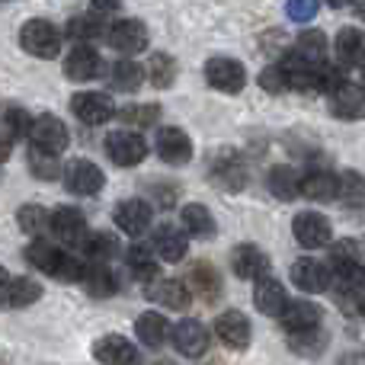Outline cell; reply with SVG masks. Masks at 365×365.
<instances>
[{
  "label": "cell",
  "mask_w": 365,
  "mask_h": 365,
  "mask_svg": "<svg viewBox=\"0 0 365 365\" xmlns=\"http://www.w3.org/2000/svg\"><path fill=\"white\" fill-rule=\"evenodd\" d=\"M71 109H74V115L83 125H103V122H109L115 115V106H113V100H109V93H96V90L74 93Z\"/></svg>",
  "instance_id": "obj_12"
},
{
  "label": "cell",
  "mask_w": 365,
  "mask_h": 365,
  "mask_svg": "<svg viewBox=\"0 0 365 365\" xmlns=\"http://www.w3.org/2000/svg\"><path fill=\"white\" fill-rule=\"evenodd\" d=\"M26 164H29L32 177H36V180H48V182L58 180V177H61V170H64V167L55 160V154H45V151H38V148H32V151H29Z\"/></svg>",
  "instance_id": "obj_41"
},
{
  "label": "cell",
  "mask_w": 365,
  "mask_h": 365,
  "mask_svg": "<svg viewBox=\"0 0 365 365\" xmlns=\"http://www.w3.org/2000/svg\"><path fill=\"white\" fill-rule=\"evenodd\" d=\"M93 359L103 365H141V349L119 334H106L93 343Z\"/></svg>",
  "instance_id": "obj_9"
},
{
  "label": "cell",
  "mask_w": 365,
  "mask_h": 365,
  "mask_svg": "<svg viewBox=\"0 0 365 365\" xmlns=\"http://www.w3.org/2000/svg\"><path fill=\"white\" fill-rule=\"evenodd\" d=\"M148 71L141 68L138 61H132V58H122V61L113 64V87L122 90V93H132V90H138L141 83H145Z\"/></svg>",
  "instance_id": "obj_35"
},
{
  "label": "cell",
  "mask_w": 365,
  "mask_h": 365,
  "mask_svg": "<svg viewBox=\"0 0 365 365\" xmlns=\"http://www.w3.org/2000/svg\"><path fill=\"white\" fill-rule=\"evenodd\" d=\"M103 68H106V64H103L100 51L87 42H77L74 48H71V55L64 58V77H68V81H77V83L100 77Z\"/></svg>",
  "instance_id": "obj_8"
},
{
  "label": "cell",
  "mask_w": 365,
  "mask_h": 365,
  "mask_svg": "<svg viewBox=\"0 0 365 365\" xmlns=\"http://www.w3.org/2000/svg\"><path fill=\"white\" fill-rule=\"evenodd\" d=\"M180 221H182V231L195 240H208V237H215V231H218V227H215V215L208 212L202 202H189V205H182Z\"/></svg>",
  "instance_id": "obj_26"
},
{
  "label": "cell",
  "mask_w": 365,
  "mask_h": 365,
  "mask_svg": "<svg viewBox=\"0 0 365 365\" xmlns=\"http://www.w3.org/2000/svg\"><path fill=\"white\" fill-rule=\"evenodd\" d=\"M83 285L93 298H113L115 289H119V279L115 272L109 269L106 263H90L87 266V276H83Z\"/></svg>",
  "instance_id": "obj_33"
},
{
  "label": "cell",
  "mask_w": 365,
  "mask_h": 365,
  "mask_svg": "<svg viewBox=\"0 0 365 365\" xmlns=\"http://www.w3.org/2000/svg\"><path fill=\"white\" fill-rule=\"evenodd\" d=\"M253 304H257V311L266 317H282V311L289 308V295H285L279 279L266 276V279H259L257 289H253Z\"/></svg>",
  "instance_id": "obj_21"
},
{
  "label": "cell",
  "mask_w": 365,
  "mask_h": 365,
  "mask_svg": "<svg viewBox=\"0 0 365 365\" xmlns=\"http://www.w3.org/2000/svg\"><path fill=\"white\" fill-rule=\"evenodd\" d=\"M83 253H87L93 263H106V259H113L115 253H119V244H115V237H109V234H87V240H83Z\"/></svg>",
  "instance_id": "obj_42"
},
{
  "label": "cell",
  "mask_w": 365,
  "mask_h": 365,
  "mask_svg": "<svg viewBox=\"0 0 365 365\" xmlns=\"http://www.w3.org/2000/svg\"><path fill=\"white\" fill-rule=\"evenodd\" d=\"M0 119H4V125H6V132H10V138H23V135H29V132H32V122H36L23 106H4Z\"/></svg>",
  "instance_id": "obj_43"
},
{
  "label": "cell",
  "mask_w": 365,
  "mask_h": 365,
  "mask_svg": "<svg viewBox=\"0 0 365 365\" xmlns=\"http://www.w3.org/2000/svg\"><path fill=\"white\" fill-rule=\"evenodd\" d=\"M170 340H173V349H177L180 356L199 359V356H205V349H208V330L202 327L199 321H180L177 327H173Z\"/></svg>",
  "instance_id": "obj_18"
},
{
  "label": "cell",
  "mask_w": 365,
  "mask_h": 365,
  "mask_svg": "<svg viewBox=\"0 0 365 365\" xmlns=\"http://www.w3.org/2000/svg\"><path fill=\"white\" fill-rule=\"evenodd\" d=\"M231 272L237 279H257L259 282L269 272V257L253 244H240L231 250Z\"/></svg>",
  "instance_id": "obj_17"
},
{
  "label": "cell",
  "mask_w": 365,
  "mask_h": 365,
  "mask_svg": "<svg viewBox=\"0 0 365 365\" xmlns=\"http://www.w3.org/2000/svg\"><path fill=\"white\" fill-rule=\"evenodd\" d=\"M135 334H138V340L145 343V346H160V343H167V336H170V324H167V317L158 314V311H145V314L135 321Z\"/></svg>",
  "instance_id": "obj_30"
},
{
  "label": "cell",
  "mask_w": 365,
  "mask_h": 365,
  "mask_svg": "<svg viewBox=\"0 0 365 365\" xmlns=\"http://www.w3.org/2000/svg\"><path fill=\"white\" fill-rule=\"evenodd\" d=\"M189 282H192V292L202 298V302H218L221 295V276L215 272L212 263H195L192 272H189Z\"/></svg>",
  "instance_id": "obj_31"
},
{
  "label": "cell",
  "mask_w": 365,
  "mask_h": 365,
  "mask_svg": "<svg viewBox=\"0 0 365 365\" xmlns=\"http://www.w3.org/2000/svg\"><path fill=\"white\" fill-rule=\"evenodd\" d=\"M336 58L343 68H365V32L356 26H343L334 38Z\"/></svg>",
  "instance_id": "obj_23"
},
{
  "label": "cell",
  "mask_w": 365,
  "mask_h": 365,
  "mask_svg": "<svg viewBox=\"0 0 365 365\" xmlns=\"http://www.w3.org/2000/svg\"><path fill=\"white\" fill-rule=\"evenodd\" d=\"M51 231L61 244H83L87 240V218H83V212H77L71 205H58L51 212Z\"/></svg>",
  "instance_id": "obj_16"
},
{
  "label": "cell",
  "mask_w": 365,
  "mask_h": 365,
  "mask_svg": "<svg viewBox=\"0 0 365 365\" xmlns=\"http://www.w3.org/2000/svg\"><path fill=\"white\" fill-rule=\"evenodd\" d=\"M6 282H10V276H6V269H4V266H0V289H4Z\"/></svg>",
  "instance_id": "obj_49"
},
{
  "label": "cell",
  "mask_w": 365,
  "mask_h": 365,
  "mask_svg": "<svg viewBox=\"0 0 365 365\" xmlns=\"http://www.w3.org/2000/svg\"><path fill=\"white\" fill-rule=\"evenodd\" d=\"M292 234H295V240L302 247H308V250L327 247L330 240H334V227H330V221L324 218L321 212H302V215H295V221H292Z\"/></svg>",
  "instance_id": "obj_6"
},
{
  "label": "cell",
  "mask_w": 365,
  "mask_h": 365,
  "mask_svg": "<svg viewBox=\"0 0 365 365\" xmlns=\"http://www.w3.org/2000/svg\"><path fill=\"white\" fill-rule=\"evenodd\" d=\"M295 51L304 58V61L324 64V61H327V36H324V32H317V29L302 32V36H298Z\"/></svg>",
  "instance_id": "obj_36"
},
{
  "label": "cell",
  "mask_w": 365,
  "mask_h": 365,
  "mask_svg": "<svg viewBox=\"0 0 365 365\" xmlns=\"http://www.w3.org/2000/svg\"><path fill=\"white\" fill-rule=\"evenodd\" d=\"M148 298H154L158 304H164L170 311H186L189 302H192L189 289L180 279H158V282H151L148 285Z\"/></svg>",
  "instance_id": "obj_27"
},
{
  "label": "cell",
  "mask_w": 365,
  "mask_h": 365,
  "mask_svg": "<svg viewBox=\"0 0 365 365\" xmlns=\"http://www.w3.org/2000/svg\"><path fill=\"white\" fill-rule=\"evenodd\" d=\"M19 45L29 51L32 58H55L61 51V32L55 23L48 19H29V23L19 29Z\"/></svg>",
  "instance_id": "obj_2"
},
{
  "label": "cell",
  "mask_w": 365,
  "mask_h": 365,
  "mask_svg": "<svg viewBox=\"0 0 365 365\" xmlns=\"http://www.w3.org/2000/svg\"><path fill=\"white\" fill-rule=\"evenodd\" d=\"M205 81H208V87L221 90V93H240L247 87V68L237 58L215 55L205 61Z\"/></svg>",
  "instance_id": "obj_3"
},
{
  "label": "cell",
  "mask_w": 365,
  "mask_h": 365,
  "mask_svg": "<svg viewBox=\"0 0 365 365\" xmlns=\"http://www.w3.org/2000/svg\"><path fill=\"white\" fill-rule=\"evenodd\" d=\"M26 259H29V266H36L38 272L55 276L58 282H83V276H87V266L77 257H71L61 247L48 244V240H38V237L26 247Z\"/></svg>",
  "instance_id": "obj_1"
},
{
  "label": "cell",
  "mask_w": 365,
  "mask_h": 365,
  "mask_svg": "<svg viewBox=\"0 0 365 365\" xmlns=\"http://www.w3.org/2000/svg\"><path fill=\"white\" fill-rule=\"evenodd\" d=\"M148 81L160 90L173 87V81H177V61L170 55H164V51L151 55V61H148Z\"/></svg>",
  "instance_id": "obj_37"
},
{
  "label": "cell",
  "mask_w": 365,
  "mask_h": 365,
  "mask_svg": "<svg viewBox=\"0 0 365 365\" xmlns=\"http://www.w3.org/2000/svg\"><path fill=\"white\" fill-rule=\"evenodd\" d=\"M16 221H19V231L29 234V237H38L45 227H51V215L42 205H23L16 212Z\"/></svg>",
  "instance_id": "obj_40"
},
{
  "label": "cell",
  "mask_w": 365,
  "mask_h": 365,
  "mask_svg": "<svg viewBox=\"0 0 365 365\" xmlns=\"http://www.w3.org/2000/svg\"><path fill=\"white\" fill-rule=\"evenodd\" d=\"M151 250L158 253L164 263H180L189 250V234L177 225H160L154 231V240H151Z\"/></svg>",
  "instance_id": "obj_19"
},
{
  "label": "cell",
  "mask_w": 365,
  "mask_h": 365,
  "mask_svg": "<svg viewBox=\"0 0 365 365\" xmlns=\"http://www.w3.org/2000/svg\"><path fill=\"white\" fill-rule=\"evenodd\" d=\"M106 42L122 55H138L148 48V26L141 19H115L106 32Z\"/></svg>",
  "instance_id": "obj_10"
},
{
  "label": "cell",
  "mask_w": 365,
  "mask_h": 365,
  "mask_svg": "<svg viewBox=\"0 0 365 365\" xmlns=\"http://www.w3.org/2000/svg\"><path fill=\"white\" fill-rule=\"evenodd\" d=\"M330 6H343V4H353V0H327Z\"/></svg>",
  "instance_id": "obj_50"
},
{
  "label": "cell",
  "mask_w": 365,
  "mask_h": 365,
  "mask_svg": "<svg viewBox=\"0 0 365 365\" xmlns=\"http://www.w3.org/2000/svg\"><path fill=\"white\" fill-rule=\"evenodd\" d=\"M362 90H365V71H362Z\"/></svg>",
  "instance_id": "obj_52"
},
{
  "label": "cell",
  "mask_w": 365,
  "mask_h": 365,
  "mask_svg": "<svg viewBox=\"0 0 365 365\" xmlns=\"http://www.w3.org/2000/svg\"><path fill=\"white\" fill-rule=\"evenodd\" d=\"M292 349L302 356H317L324 346H327V336L321 334V330H308V334H292L289 336Z\"/></svg>",
  "instance_id": "obj_44"
},
{
  "label": "cell",
  "mask_w": 365,
  "mask_h": 365,
  "mask_svg": "<svg viewBox=\"0 0 365 365\" xmlns=\"http://www.w3.org/2000/svg\"><path fill=\"white\" fill-rule=\"evenodd\" d=\"M330 113L346 122L365 119V90L353 87V83H343L336 93H330Z\"/></svg>",
  "instance_id": "obj_24"
},
{
  "label": "cell",
  "mask_w": 365,
  "mask_h": 365,
  "mask_svg": "<svg viewBox=\"0 0 365 365\" xmlns=\"http://www.w3.org/2000/svg\"><path fill=\"white\" fill-rule=\"evenodd\" d=\"M292 282L298 285L302 292H308V295H317V292H327L330 282H334V272H330L327 263H321V259H295L292 263Z\"/></svg>",
  "instance_id": "obj_13"
},
{
  "label": "cell",
  "mask_w": 365,
  "mask_h": 365,
  "mask_svg": "<svg viewBox=\"0 0 365 365\" xmlns=\"http://www.w3.org/2000/svg\"><path fill=\"white\" fill-rule=\"evenodd\" d=\"M64 186L74 195H96L106 186V173L87 158H77L64 167Z\"/></svg>",
  "instance_id": "obj_5"
},
{
  "label": "cell",
  "mask_w": 365,
  "mask_h": 365,
  "mask_svg": "<svg viewBox=\"0 0 365 365\" xmlns=\"http://www.w3.org/2000/svg\"><path fill=\"white\" fill-rule=\"evenodd\" d=\"M154 148H158L160 160L170 167H182V164H189V158H192V141H189V135L177 125L160 128L158 138H154Z\"/></svg>",
  "instance_id": "obj_14"
},
{
  "label": "cell",
  "mask_w": 365,
  "mask_h": 365,
  "mask_svg": "<svg viewBox=\"0 0 365 365\" xmlns=\"http://www.w3.org/2000/svg\"><path fill=\"white\" fill-rule=\"evenodd\" d=\"M151 218H154V212L145 199H125L113 208L115 227H119L122 234H128V237H141V234L151 227Z\"/></svg>",
  "instance_id": "obj_11"
},
{
  "label": "cell",
  "mask_w": 365,
  "mask_h": 365,
  "mask_svg": "<svg viewBox=\"0 0 365 365\" xmlns=\"http://www.w3.org/2000/svg\"><path fill=\"white\" fill-rule=\"evenodd\" d=\"M215 334H218V340L225 343L227 349H247L250 346V321H247L240 311H225V314L215 321Z\"/></svg>",
  "instance_id": "obj_20"
},
{
  "label": "cell",
  "mask_w": 365,
  "mask_h": 365,
  "mask_svg": "<svg viewBox=\"0 0 365 365\" xmlns=\"http://www.w3.org/2000/svg\"><path fill=\"white\" fill-rule=\"evenodd\" d=\"M259 87H263L266 93H285V90H292V83H289V74H285L282 64H269V68H263V74H259Z\"/></svg>",
  "instance_id": "obj_45"
},
{
  "label": "cell",
  "mask_w": 365,
  "mask_h": 365,
  "mask_svg": "<svg viewBox=\"0 0 365 365\" xmlns=\"http://www.w3.org/2000/svg\"><path fill=\"white\" fill-rule=\"evenodd\" d=\"M32 145L38 148V151L45 154H61L64 148H68V125H64L58 115L45 113V115H36V122H32V132H29Z\"/></svg>",
  "instance_id": "obj_7"
},
{
  "label": "cell",
  "mask_w": 365,
  "mask_h": 365,
  "mask_svg": "<svg viewBox=\"0 0 365 365\" xmlns=\"http://www.w3.org/2000/svg\"><path fill=\"white\" fill-rule=\"evenodd\" d=\"M158 253L151 250V247H145V244H135V247H128V253H125V263H128V269H132V276L135 279H141V282H154L158 279Z\"/></svg>",
  "instance_id": "obj_32"
},
{
  "label": "cell",
  "mask_w": 365,
  "mask_h": 365,
  "mask_svg": "<svg viewBox=\"0 0 365 365\" xmlns=\"http://www.w3.org/2000/svg\"><path fill=\"white\" fill-rule=\"evenodd\" d=\"M282 327L285 334H308V330H321V308L314 302H289V308L282 311Z\"/></svg>",
  "instance_id": "obj_22"
},
{
  "label": "cell",
  "mask_w": 365,
  "mask_h": 365,
  "mask_svg": "<svg viewBox=\"0 0 365 365\" xmlns=\"http://www.w3.org/2000/svg\"><path fill=\"white\" fill-rule=\"evenodd\" d=\"M336 199L343 202L346 208H365V177L356 170L343 173L340 177V195Z\"/></svg>",
  "instance_id": "obj_39"
},
{
  "label": "cell",
  "mask_w": 365,
  "mask_h": 365,
  "mask_svg": "<svg viewBox=\"0 0 365 365\" xmlns=\"http://www.w3.org/2000/svg\"><path fill=\"white\" fill-rule=\"evenodd\" d=\"M359 311H362V317H365V298H362V304H359Z\"/></svg>",
  "instance_id": "obj_51"
},
{
  "label": "cell",
  "mask_w": 365,
  "mask_h": 365,
  "mask_svg": "<svg viewBox=\"0 0 365 365\" xmlns=\"http://www.w3.org/2000/svg\"><path fill=\"white\" fill-rule=\"evenodd\" d=\"M266 186H269V192L276 195V199H282V202H292V199L302 195V177H298L295 167H285V164L272 167Z\"/></svg>",
  "instance_id": "obj_29"
},
{
  "label": "cell",
  "mask_w": 365,
  "mask_h": 365,
  "mask_svg": "<svg viewBox=\"0 0 365 365\" xmlns=\"http://www.w3.org/2000/svg\"><path fill=\"white\" fill-rule=\"evenodd\" d=\"M317 6H321V0H289L285 13H289V19H295V23H311V19L317 16Z\"/></svg>",
  "instance_id": "obj_46"
},
{
  "label": "cell",
  "mask_w": 365,
  "mask_h": 365,
  "mask_svg": "<svg viewBox=\"0 0 365 365\" xmlns=\"http://www.w3.org/2000/svg\"><path fill=\"white\" fill-rule=\"evenodd\" d=\"M38 298H42V285L29 276L10 279V282L0 289V304H4V308H29Z\"/></svg>",
  "instance_id": "obj_25"
},
{
  "label": "cell",
  "mask_w": 365,
  "mask_h": 365,
  "mask_svg": "<svg viewBox=\"0 0 365 365\" xmlns=\"http://www.w3.org/2000/svg\"><path fill=\"white\" fill-rule=\"evenodd\" d=\"M208 170H212L215 186L227 189V192H240V189L247 186V167H244V160H240L234 151L215 154V160H212V167H208Z\"/></svg>",
  "instance_id": "obj_15"
},
{
  "label": "cell",
  "mask_w": 365,
  "mask_h": 365,
  "mask_svg": "<svg viewBox=\"0 0 365 365\" xmlns=\"http://www.w3.org/2000/svg\"><path fill=\"white\" fill-rule=\"evenodd\" d=\"M119 119L125 125H135V128H148L160 119V106L158 103H132V106H122L119 109Z\"/></svg>",
  "instance_id": "obj_38"
},
{
  "label": "cell",
  "mask_w": 365,
  "mask_h": 365,
  "mask_svg": "<svg viewBox=\"0 0 365 365\" xmlns=\"http://www.w3.org/2000/svg\"><path fill=\"white\" fill-rule=\"evenodd\" d=\"M6 158H10V138H6V135H0V164H4Z\"/></svg>",
  "instance_id": "obj_47"
},
{
  "label": "cell",
  "mask_w": 365,
  "mask_h": 365,
  "mask_svg": "<svg viewBox=\"0 0 365 365\" xmlns=\"http://www.w3.org/2000/svg\"><path fill=\"white\" fill-rule=\"evenodd\" d=\"M302 195L311 202H330L340 195V177L330 170H308L302 177Z\"/></svg>",
  "instance_id": "obj_28"
},
{
  "label": "cell",
  "mask_w": 365,
  "mask_h": 365,
  "mask_svg": "<svg viewBox=\"0 0 365 365\" xmlns=\"http://www.w3.org/2000/svg\"><path fill=\"white\" fill-rule=\"evenodd\" d=\"M109 32V26H106V19L103 16H96V13H83V16H74L68 23V36L74 38V42H93V38H100V36H106Z\"/></svg>",
  "instance_id": "obj_34"
},
{
  "label": "cell",
  "mask_w": 365,
  "mask_h": 365,
  "mask_svg": "<svg viewBox=\"0 0 365 365\" xmlns=\"http://www.w3.org/2000/svg\"><path fill=\"white\" fill-rule=\"evenodd\" d=\"M353 10L359 19H365V0H353Z\"/></svg>",
  "instance_id": "obj_48"
},
{
  "label": "cell",
  "mask_w": 365,
  "mask_h": 365,
  "mask_svg": "<svg viewBox=\"0 0 365 365\" xmlns=\"http://www.w3.org/2000/svg\"><path fill=\"white\" fill-rule=\"evenodd\" d=\"M106 154L115 167H138L148 158V141L138 132H113L106 138Z\"/></svg>",
  "instance_id": "obj_4"
}]
</instances>
